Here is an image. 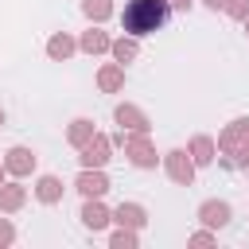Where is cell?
Returning a JSON list of instances; mask_svg holds the SVG:
<instances>
[{
  "instance_id": "obj_1",
  "label": "cell",
  "mask_w": 249,
  "mask_h": 249,
  "mask_svg": "<svg viewBox=\"0 0 249 249\" xmlns=\"http://www.w3.org/2000/svg\"><path fill=\"white\" fill-rule=\"evenodd\" d=\"M121 19H124L128 35H152L171 19V4L167 0H128Z\"/></svg>"
}]
</instances>
